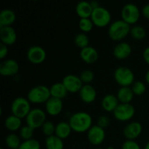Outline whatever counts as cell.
Segmentation results:
<instances>
[{"label": "cell", "instance_id": "25", "mask_svg": "<svg viewBox=\"0 0 149 149\" xmlns=\"http://www.w3.org/2000/svg\"><path fill=\"white\" fill-rule=\"evenodd\" d=\"M118 100L121 103H130L133 99L134 93L130 87H122L117 92Z\"/></svg>", "mask_w": 149, "mask_h": 149}, {"label": "cell", "instance_id": "2", "mask_svg": "<svg viewBox=\"0 0 149 149\" xmlns=\"http://www.w3.org/2000/svg\"><path fill=\"white\" fill-rule=\"evenodd\" d=\"M130 25L122 19L116 20L109 26L108 33L109 37L114 41H120L125 39L130 33Z\"/></svg>", "mask_w": 149, "mask_h": 149}, {"label": "cell", "instance_id": "32", "mask_svg": "<svg viewBox=\"0 0 149 149\" xmlns=\"http://www.w3.org/2000/svg\"><path fill=\"white\" fill-rule=\"evenodd\" d=\"M18 149H41V146L37 140L32 138L21 143Z\"/></svg>", "mask_w": 149, "mask_h": 149}, {"label": "cell", "instance_id": "42", "mask_svg": "<svg viewBox=\"0 0 149 149\" xmlns=\"http://www.w3.org/2000/svg\"><path fill=\"white\" fill-rule=\"evenodd\" d=\"M90 4H91V6L93 7V10L95 8H97V7H100V4H99V2L97 1H96V0H93V1H90Z\"/></svg>", "mask_w": 149, "mask_h": 149}, {"label": "cell", "instance_id": "4", "mask_svg": "<svg viewBox=\"0 0 149 149\" xmlns=\"http://www.w3.org/2000/svg\"><path fill=\"white\" fill-rule=\"evenodd\" d=\"M31 103L27 98L17 97L13 100L11 104L12 114L17 116L20 119L26 118L30 112Z\"/></svg>", "mask_w": 149, "mask_h": 149}, {"label": "cell", "instance_id": "38", "mask_svg": "<svg viewBox=\"0 0 149 149\" xmlns=\"http://www.w3.org/2000/svg\"><path fill=\"white\" fill-rule=\"evenodd\" d=\"M110 125V119L107 116H105V115H102L97 119V125H98L99 127H102L103 129H106Z\"/></svg>", "mask_w": 149, "mask_h": 149}, {"label": "cell", "instance_id": "41", "mask_svg": "<svg viewBox=\"0 0 149 149\" xmlns=\"http://www.w3.org/2000/svg\"><path fill=\"white\" fill-rule=\"evenodd\" d=\"M143 58L144 61L149 65V46L147 47L143 52Z\"/></svg>", "mask_w": 149, "mask_h": 149}, {"label": "cell", "instance_id": "47", "mask_svg": "<svg viewBox=\"0 0 149 149\" xmlns=\"http://www.w3.org/2000/svg\"><path fill=\"white\" fill-rule=\"evenodd\" d=\"M0 149H4V148H1Z\"/></svg>", "mask_w": 149, "mask_h": 149}, {"label": "cell", "instance_id": "31", "mask_svg": "<svg viewBox=\"0 0 149 149\" xmlns=\"http://www.w3.org/2000/svg\"><path fill=\"white\" fill-rule=\"evenodd\" d=\"M93 25L94 23L90 17V18H80L79 21V27L84 33L90 32L93 29Z\"/></svg>", "mask_w": 149, "mask_h": 149}, {"label": "cell", "instance_id": "34", "mask_svg": "<svg viewBox=\"0 0 149 149\" xmlns=\"http://www.w3.org/2000/svg\"><path fill=\"white\" fill-rule=\"evenodd\" d=\"M79 77L83 83L85 84H90L94 79L95 74L91 70L84 69L81 72Z\"/></svg>", "mask_w": 149, "mask_h": 149}, {"label": "cell", "instance_id": "17", "mask_svg": "<svg viewBox=\"0 0 149 149\" xmlns=\"http://www.w3.org/2000/svg\"><path fill=\"white\" fill-rule=\"evenodd\" d=\"M132 52L130 45L126 42H121L114 47L113 49V55L119 60H124L128 58Z\"/></svg>", "mask_w": 149, "mask_h": 149}, {"label": "cell", "instance_id": "1", "mask_svg": "<svg viewBox=\"0 0 149 149\" xmlns=\"http://www.w3.org/2000/svg\"><path fill=\"white\" fill-rule=\"evenodd\" d=\"M68 123L72 130L77 132H84L88 131L93 126V119L87 112L79 111L71 115Z\"/></svg>", "mask_w": 149, "mask_h": 149}, {"label": "cell", "instance_id": "13", "mask_svg": "<svg viewBox=\"0 0 149 149\" xmlns=\"http://www.w3.org/2000/svg\"><path fill=\"white\" fill-rule=\"evenodd\" d=\"M19 71V64L15 59H5L0 63V74L4 77L15 75Z\"/></svg>", "mask_w": 149, "mask_h": 149}, {"label": "cell", "instance_id": "23", "mask_svg": "<svg viewBox=\"0 0 149 149\" xmlns=\"http://www.w3.org/2000/svg\"><path fill=\"white\" fill-rule=\"evenodd\" d=\"M71 131H72V129L69 123L67 122H60L55 125V135L62 140L68 138L71 135Z\"/></svg>", "mask_w": 149, "mask_h": 149}, {"label": "cell", "instance_id": "40", "mask_svg": "<svg viewBox=\"0 0 149 149\" xmlns=\"http://www.w3.org/2000/svg\"><path fill=\"white\" fill-rule=\"evenodd\" d=\"M142 14L146 18L149 20V4H146L143 7L142 9Z\"/></svg>", "mask_w": 149, "mask_h": 149}, {"label": "cell", "instance_id": "28", "mask_svg": "<svg viewBox=\"0 0 149 149\" xmlns=\"http://www.w3.org/2000/svg\"><path fill=\"white\" fill-rule=\"evenodd\" d=\"M5 143L9 148L18 149L21 143L18 135L15 133H10L6 137Z\"/></svg>", "mask_w": 149, "mask_h": 149}, {"label": "cell", "instance_id": "26", "mask_svg": "<svg viewBox=\"0 0 149 149\" xmlns=\"http://www.w3.org/2000/svg\"><path fill=\"white\" fill-rule=\"evenodd\" d=\"M45 146L47 149H63L64 143L61 138L53 135L47 137L45 139Z\"/></svg>", "mask_w": 149, "mask_h": 149}, {"label": "cell", "instance_id": "16", "mask_svg": "<svg viewBox=\"0 0 149 149\" xmlns=\"http://www.w3.org/2000/svg\"><path fill=\"white\" fill-rule=\"evenodd\" d=\"M63 104L61 99L51 97L45 103V109L48 114L51 116L58 115L63 110Z\"/></svg>", "mask_w": 149, "mask_h": 149}, {"label": "cell", "instance_id": "44", "mask_svg": "<svg viewBox=\"0 0 149 149\" xmlns=\"http://www.w3.org/2000/svg\"><path fill=\"white\" fill-rule=\"evenodd\" d=\"M144 149H149V141L146 144L145 147H144Z\"/></svg>", "mask_w": 149, "mask_h": 149}, {"label": "cell", "instance_id": "10", "mask_svg": "<svg viewBox=\"0 0 149 149\" xmlns=\"http://www.w3.org/2000/svg\"><path fill=\"white\" fill-rule=\"evenodd\" d=\"M26 56L31 63L39 64L46 59L47 52L42 47L39 45H33L28 49Z\"/></svg>", "mask_w": 149, "mask_h": 149}, {"label": "cell", "instance_id": "6", "mask_svg": "<svg viewBox=\"0 0 149 149\" xmlns=\"http://www.w3.org/2000/svg\"><path fill=\"white\" fill-rule=\"evenodd\" d=\"M46 121V113L39 108L31 109L26 117V125L34 130L42 127Z\"/></svg>", "mask_w": 149, "mask_h": 149}, {"label": "cell", "instance_id": "36", "mask_svg": "<svg viewBox=\"0 0 149 149\" xmlns=\"http://www.w3.org/2000/svg\"><path fill=\"white\" fill-rule=\"evenodd\" d=\"M131 88H132L134 95H141L146 90V84L141 81H134L133 84H132V87Z\"/></svg>", "mask_w": 149, "mask_h": 149}, {"label": "cell", "instance_id": "27", "mask_svg": "<svg viewBox=\"0 0 149 149\" xmlns=\"http://www.w3.org/2000/svg\"><path fill=\"white\" fill-rule=\"evenodd\" d=\"M4 126L10 131L17 130L21 128V119L13 114L10 115L4 121Z\"/></svg>", "mask_w": 149, "mask_h": 149}, {"label": "cell", "instance_id": "11", "mask_svg": "<svg viewBox=\"0 0 149 149\" xmlns=\"http://www.w3.org/2000/svg\"><path fill=\"white\" fill-rule=\"evenodd\" d=\"M105 138V130L97 125L92 126L91 128L87 131V138L90 143L93 145H100L104 141Z\"/></svg>", "mask_w": 149, "mask_h": 149}, {"label": "cell", "instance_id": "33", "mask_svg": "<svg viewBox=\"0 0 149 149\" xmlns=\"http://www.w3.org/2000/svg\"><path fill=\"white\" fill-rule=\"evenodd\" d=\"M42 132L47 137L55 135V125L51 121H46L42 126Z\"/></svg>", "mask_w": 149, "mask_h": 149}, {"label": "cell", "instance_id": "20", "mask_svg": "<svg viewBox=\"0 0 149 149\" xmlns=\"http://www.w3.org/2000/svg\"><path fill=\"white\" fill-rule=\"evenodd\" d=\"M93 8L90 1L82 0L77 3L76 6V13L80 18H90L93 13Z\"/></svg>", "mask_w": 149, "mask_h": 149}, {"label": "cell", "instance_id": "8", "mask_svg": "<svg viewBox=\"0 0 149 149\" xmlns=\"http://www.w3.org/2000/svg\"><path fill=\"white\" fill-rule=\"evenodd\" d=\"M93 23L98 27H104L110 23L111 20V13L104 7H97L94 9L90 17Z\"/></svg>", "mask_w": 149, "mask_h": 149}, {"label": "cell", "instance_id": "12", "mask_svg": "<svg viewBox=\"0 0 149 149\" xmlns=\"http://www.w3.org/2000/svg\"><path fill=\"white\" fill-rule=\"evenodd\" d=\"M62 83L70 93L79 92L82 86L84 85L80 77L74 74H68L65 76L63 79Z\"/></svg>", "mask_w": 149, "mask_h": 149}, {"label": "cell", "instance_id": "24", "mask_svg": "<svg viewBox=\"0 0 149 149\" xmlns=\"http://www.w3.org/2000/svg\"><path fill=\"white\" fill-rule=\"evenodd\" d=\"M49 90H50L51 97H56V98L61 99V100L66 97L68 93V91L65 88L62 81L61 82H56L52 84L49 87Z\"/></svg>", "mask_w": 149, "mask_h": 149}, {"label": "cell", "instance_id": "30", "mask_svg": "<svg viewBox=\"0 0 149 149\" xmlns=\"http://www.w3.org/2000/svg\"><path fill=\"white\" fill-rule=\"evenodd\" d=\"M131 36L135 39H143L146 35V31L145 28L142 26L136 25L131 27L130 33Z\"/></svg>", "mask_w": 149, "mask_h": 149}, {"label": "cell", "instance_id": "3", "mask_svg": "<svg viewBox=\"0 0 149 149\" xmlns=\"http://www.w3.org/2000/svg\"><path fill=\"white\" fill-rule=\"evenodd\" d=\"M51 97L49 87L45 85H36L32 87L27 94V99L30 103H46Z\"/></svg>", "mask_w": 149, "mask_h": 149}, {"label": "cell", "instance_id": "43", "mask_svg": "<svg viewBox=\"0 0 149 149\" xmlns=\"http://www.w3.org/2000/svg\"><path fill=\"white\" fill-rule=\"evenodd\" d=\"M145 79H146V81H147V83L149 84V69L148 70V71H147L146 74Z\"/></svg>", "mask_w": 149, "mask_h": 149}, {"label": "cell", "instance_id": "35", "mask_svg": "<svg viewBox=\"0 0 149 149\" xmlns=\"http://www.w3.org/2000/svg\"><path fill=\"white\" fill-rule=\"evenodd\" d=\"M33 130H34V129L28 126L27 125L21 127V128L20 129V138L24 140V141L32 139V137H33Z\"/></svg>", "mask_w": 149, "mask_h": 149}, {"label": "cell", "instance_id": "5", "mask_svg": "<svg viewBox=\"0 0 149 149\" xmlns=\"http://www.w3.org/2000/svg\"><path fill=\"white\" fill-rule=\"evenodd\" d=\"M113 77L115 81L122 87H129L135 81V74L133 71L126 66L118 67L115 70Z\"/></svg>", "mask_w": 149, "mask_h": 149}, {"label": "cell", "instance_id": "15", "mask_svg": "<svg viewBox=\"0 0 149 149\" xmlns=\"http://www.w3.org/2000/svg\"><path fill=\"white\" fill-rule=\"evenodd\" d=\"M143 130L142 125L138 122H132L124 128L123 133L127 140H132L138 138Z\"/></svg>", "mask_w": 149, "mask_h": 149}, {"label": "cell", "instance_id": "37", "mask_svg": "<svg viewBox=\"0 0 149 149\" xmlns=\"http://www.w3.org/2000/svg\"><path fill=\"white\" fill-rule=\"evenodd\" d=\"M122 149H141L139 144L132 140H127L122 144Z\"/></svg>", "mask_w": 149, "mask_h": 149}, {"label": "cell", "instance_id": "9", "mask_svg": "<svg viewBox=\"0 0 149 149\" xmlns=\"http://www.w3.org/2000/svg\"><path fill=\"white\" fill-rule=\"evenodd\" d=\"M135 113V107L130 103H119L113 111L115 119L119 121H128L132 119Z\"/></svg>", "mask_w": 149, "mask_h": 149}, {"label": "cell", "instance_id": "46", "mask_svg": "<svg viewBox=\"0 0 149 149\" xmlns=\"http://www.w3.org/2000/svg\"><path fill=\"white\" fill-rule=\"evenodd\" d=\"M95 149H104V148H95Z\"/></svg>", "mask_w": 149, "mask_h": 149}, {"label": "cell", "instance_id": "21", "mask_svg": "<svg viewBox=\"0 0 149 149\" xmlns=\"http://www.w3.org/2000/svg\"><path fill=\"white\" fill-rule=\"evenodd\" d=\"M15 19V13L13 10L4 9L0 12V27L12 26Z\"/></svg>", "mask_w": 149, "mask_h": 149}, {"label": "cell", "instance_id": "7", "mask_svg": "<svg viewBox=\"0 0 149 149\" xmlns=\"http://www.w3.org/2000/svg\"><path fill=\"white\" fill-rule=\"evenodd\" d=\"M141 12L136 4L127 3L123 6L121 11V16L124 21L128 24H134L139 20Z\"/></svg>", "mask_w": 149, "mask_h": 149}, {"label": "cell", "instance_id": "22", "mask_svg": "<svg viewBox=\"0 0 149 149\" xmlns=\"http://www.w3.org/2000/svg\"><path fill=\"white\" fill-rule=\"evenodd\" d=\"M117 97L113 94H108L103 97L101 101L102 108L108 112H113L119 104Z\"/></svg>", "mask_w": 149, "mask_h": 149}, {"label": "cell", "instance_id": "45", "mask_svg": "<svg viewBox=\"0 0 149 149\" xmlns=\"http://www.w3.org/2000/svg\"><path fill=\"white\" fill-rule=\"evenodd\" d=\"M106 149H114V148H113V147H112V146H109Z\"/></svg>", "mask_w": 149, "mask_h": 149}, {"label": "cell", "instance_id": "18", "mask_svg": "<svg viewBox=\"0 0 149 149\" xmlns=\"http://www.w3.org/2000/svg\"><path fill=\"white\" fill-rule=\"evenodd\" d=\"M79 93L80 98L86 103H90L95 101L97 96V92L91 84H84L81 88Z\"/></svg>", "mask_w": 149, "mask_h": 149}, {"label": "cell", "instance_id": "29", "mask_svg": "<svg viewBox=\"0 0 149 149\" xmlns=\"http://www.w3.org/2000/svg\"><path fill=\"white\" fill-rule=\"evenodd\" d=\"M74 42L76 45L81 49L89 46V37L84 32L78 33L74 37Z\"/></svg>", "mask_w": 149, "mask_h": 149}, {"label": "cell", "instance_id": "39", "mask_svg": "<svg viewBox=\"0 0 149 149\" xmlns=\"http://www.w3.org/2000/svg\"><path fill=\"white\" fill-rule=\"evenodd\" d=\"M7 53H8L7 45H4V44L1 42V44H0V58L1 59H4L7 56Z\"/></svg>", "mask_w": 149, "mask_h": 149}, {"label": "cell", "instance_id": "14", "mask_svg": "<svg viewBox=\"0 0 149 149\" xmlns=\"http://www.w3.org/2000/svg\"><path fill=\"white\" fill-rule=\"evenodd\" d=\"M0 39L6 45L14 44L17 40V33L13 26L0 27Z\"/></svg>", "mask_w": 149, "mask_h": 149}, {"label": "cell", "instance_id": "19", "mask_svg": "<svg viewBox=\"0 0 149 149\" xmlns=\"http://www.w3.org/2000/svg\"><path fill=\"white\" fill-rule=\"evenodd\" d=\"M80 57L83 61L88 64H92L96 62L98 59L99 54L97 49L92 46H87L81 49Z\"/></svg>", "mask_w": 149, "mask_h": 149}]
</instances>
